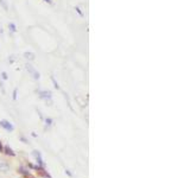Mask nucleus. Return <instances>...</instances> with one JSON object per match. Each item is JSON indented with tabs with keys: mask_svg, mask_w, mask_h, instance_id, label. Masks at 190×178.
<instances>
[{
	"mask_svg": "<svg viewBox=\"0 0 190 178\" xmlns=\"http://www.w3.org/2000/svg\"><path fill=\"white\" fill-rule=\"evenodd\" d=\"M24 56H25L27 59H33V58H35V55H33L32 52H25Z\"/></svg>",
	"mask_w": 190,
	"mask_h": 178,
	"instance_id": "obj_3",
	"label": "nucleus"
},
{
	"mask_svg": "<svg viewBox=\"0 0 190 178\" xmlns=\"http://www.w3.org/2000/svg\"><path fill=\"white\" fill-rule=\"evenodd\" d=\"M1 75H2V78H4V80H6V78H7V74L5 73V71H4V73H2Z\"/></svg>",
	"mask_w": 190,
	"mask_h": 178,
	"instance_id": "obj_5",
	"label": "nucleus"
},
{
	"mask_svg": "<svg viewBox=\"0 0 190 178\" xmlns=\"http://www.w3.org/2000/svg\"><path fill=\"white\" fill-rule=\"evenodd\" d=\"M75 10H76V11H77V12H78V14H80V16H83V13L81 12V11H80V8H78V7H76Z\"/></svg>",
	"mask_w": 190,
	"mask_h": 178,
	"instance_id": "obj_6",
	"label": "nucleus"
},
{
	"mask_svg": "<svg viewBox=\"0 0 190 178\" xmlns=\"http://www.w3.org/2000/svg\"><path fill=\"white\" fill-rule=\"evenodd\" d=\"M8 27H10V30H11L12 32H16V31H17V29H16V25H14L13 23H11V24L8 25Z\"/></svg>",
	"mask_w": 190,
	"mask_h": 178,
	"instance_id": "obj_4",
	"label": "nucleus"
},
{
	"mask_svg": "<svg viewBox=\"0 0 190 178\" xmlns=\"http://www.w3.org/2000/svg\"><path fill=\"white\" fill-rule=\"evenodd\" d=\"M45 2H48V4H51V0H44Z\"/></svg>",
	"mask_w": 190,
	"mask_h": 178,
	"instance_id": "obj_7",
	"label": "nucleus"
},
{
	"mask_svg": "<svg viewBox=\"0 0 190 178\" xmlns=\"http://www.w3.org/2000/svg\"><path fill=\"white\" fill-rule=\"evenodd\" d=\"M0 126H2L4 128H6L7 131H12L13 129V127L7 122V121H5V120H2V121H0Z\"/></svg>",
	"mask_w": 190,
	"mask_h": 178,
	"instance_id": "obj_1",
	"label": "nucleus"
},
{
	"mask_svg": "<svg viewBox=\"0 0 190 178\" xmlns=\"http://www.w3.org/2000/svg\"><path fill=\"white\" fill-rule=\"evenodd\" d=\"M27 70H30V73L33 75V77H35V78H39V74H38L35 69H32V67L30 65V64H27Z\"/></svg>",
	"mask_w": 190,
	"mask_h": 178,
	"instance_id": "obj_2",
	"label": "nucleus"
}]
</instances>
